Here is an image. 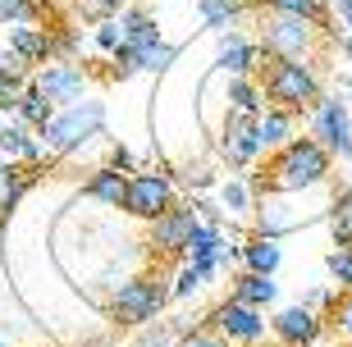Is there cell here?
Here are the masks:
<instances>
[{"label":"cell","instance_id":"cell-20","mask_svg":"<svg viewBox=\"0 0 352 347\" xmlns=\"http://www.w3.org/2000/svg\"><path fill=\"white\" fill-rule=\"evenodd\" d=\"M14 115H19V124H28V128L37 133L41 124L55 115V101H46V91H41L37 82H28V87L19 91V101H14Z\"/></svg>","mask_w":352,"mask_h":347},{"label":"cell","instance_id":"cell-21","mask_svg":"<svg viewBox=\"0 0 352 347\" xmlns=\"http://www.w3.org/2000/svg\"><path fill=\"white\" fill-rule=\"evenodd\" d=\"M256 137H261L265 151L284 146V142L293 137V115H288V110H279V105H265L261 115H256Z\"/></svg>","mask_w":352,"mask_h":347},{"label":"cell","instance_id":"cell-24","mask_svg":"<svg viewBox=\"0 0 352 347\" xmlns=\"http://www.w3.org/2000/svg\"><path fill=\"white\" fill-rule=\"evenodd\" d=\"M28 82H32V78H28V69H23V65H14L10 55H5V60H0V110H5V115L14 110L19 91H23Z\"/></svg>","mask_w":352,"mask_h":347},{"label":"cell","instance_id":"cell-18","mask_svg":"<svg viewBox=\"0 0 352 347\" xmlns=\"http://www.w3.org/2000/svg\"><path fill=\"white\" fill-rule=\"evenodd\" d=\"M238 256H243V265L256 274H274L279 270V260H284V251H279V238H265V233H256V238H248V243L238 247Z\"/></svg>","mask_w":352,"mask_h":347},{"label":"cell","instance_id":"cell-26","mask_svg":"<svg viewBox=\"0 0 352 347\" xmlns=\"http://www.w3.org/2000/svg\"><path fill=\"white\" fill-rule=\"evenodd\" d=\"M110 55H115V69H110V74H115L119 82L146 69V46H129V41H119V51H110Z\"/></svg>","mask_w":352,"mask_h":347},{"label":"cell","instance_id":"cell-8","mask_svg":"<svg viewBox=\"0 0 352 347\" xmlns=\"http://www.w3.org/2000/svg\"><path fill=\"white\" fill-rule=\"evenodd\" d=\"M192 229H197V201L192 206H183V201H174L170 210L160 219H151L146 224V243H151V251L156 256H188V243H192Z\"/></svg>","mask_w":352,"mask_h":347},{"label":"cell","instance_id":"cell-3","mask_svg":"<svg viewBox=\"0 0 352 347\" xmlns=\"http://www.w3.org/2000/svg\"><path fill=\"white\" fill-rule=\"evenodd\" d=\"M105 128V105L101 101H74L65 110H55L46 124H41V151L46 155H74L82 151V142H91Z\"/></svg>","mask_w":352,"mask_h":347},{"label":"cell","instance_id":"cell-22","mask_svg":"<svg viewBox=\"0 0 352 347\" xmlns=\"http://www.w3.org/2000/svg\"><path fill=\"white\" fill-rule=\"evenodd\" d=\"M119 32H124L129 46H156V41H165L160 27H156V19H151L146 10H124L119 14Z\"/></svg>","mask_w":352,"mask_h":347},{"label":"cell","instance_id":"cell-39","mask_svg":"<svg viewBox=\"0 0 352 347\" xmlns=\"http://www.w3.org/2000/svg\"><path fill=\"white\" fill-rule=\"evenodd\" d=\"M334 10H339L343 27H348V32H352V0H334Z\"/></svg>","mask_w":352,"mask_h":347},{"label":"cell","instance_id":"cell-9","mask_svg":"<svg viewBox=\"0 0 352 347\" xmlns=\"http://www.w3.org/2000/svg\"><path fill=\"white\" fill-rule=\"evenodd\" d=\"M206 324L224 338V343H238V347H256V343L265 338V311L243 306V302H234V297L210 311Z\"/></svg>","mask_w":352,"mask_h":347},{"label":"cell","instance_id":"cell-23","mask_svg":"<svg viewBox=\"0 0 352 347\" xmlns=\"http://www.w3.org/2000/svg\"><path fill=\"white\" fill-rule=\"evenodd\" d=\"M28 183H32L28 165H14V160L0 165V215H10V210L19 206V197L28 192Z\"/></svg>","mask_w":352,"mask_h":347},{"label":"cell","instance_id":"cell-33","mask_svg":"<svg viewBox=\"0 0 352 347\" xmlns=\"http://www.w3.org/2000/svg\"><path fill=\"white\" fill-rule=\"evenodd\" d=\"M78 32H51V60H74L78 55Z\"/></svg>","mask_w":352,"mask_h":347},{"label":"cell","instance_id":"cell-29","mask_svg":"<svg viewBox=\"0 0 352 347\" xmlns=\"http://www.w3.org/2000/svg\"><path fill=\"white\" fill-rule=\"evenodd\" d=\"M325 265H329V274H334V283H339L343 293H352V247H334Z\"/></svg>","mask_w":352,"mask_h":347},{"label":"cell","instance_id":"cell-34","mask_svg":"<svg viewBox=\"0 0 352 347\" xmlns=\"http://www.w3.org/2000/svg\"><path fill=\"white\" fill-rule=\"evenodd\" d=\"M119 41H124V32H119V19H105V23H96V46H101V51H119Z\"/></svg>","mask_w":352,"mask_h":347},{"label":"cell","instance_id":"cell-12","mask_svg":"<svg viewBox=\"0 0 352 347\" xmlns=\"http://www.w3.org/2000/svg\"><path fill=\"white\" fill-rule=\"evenodd\" d=\"M265 146H261V137H256V119H248V115H224V124H220V155L229 160V165H252L256 155H261Z\"/></svg>","mask_w":352,"mask_h":347},{"label":"cell","instance_id":"cell-25","mask_svg":"<svg viewBox=\"0 0 352 347\" xmlns=\"http://www.w3.org/2000/svg\"><path fill=\"white\" fill-rule=\"evenodd\" d=\"M261 10H279V14H298V19H311L316 27L329 23V10L325 0H256Z\"/></svg>","mask_w":352,"mask_h":347},{"label":"cell","instance_id":"cell-4","mask_svg":"<svg viewBox=\"0 0 352 347\" xmlns=\"http://www.w3.org/2000/svg\"><path fill=\"white\" fill-rule=\"evenodd\" d=\"M165 302H170V279H160V274H133L110 297V320L124 324V329H146V324L160 320Z\"/></svg>","mask_w":352,"mask_h":347},{"label":"cell","instance_id":"cell-11","mask_svg":"<svg viewBox=\"0 0 352 347\" xmlns=\"http://www.w3.org/2000/svg\"><path fill=\"white\" fill-rule=\"evenodd\" d=\"M265 60H270V55L261 51V41L243 37V32H224L220 46H215V69L229 74V78H256Z\"/></svg>","mask_w":352,"mask_h":347},{"label":"cell","instance_id":"cell-6","mask_svg":"<svg viewBox=\"0 0 352 347\" xmlns=\"http://www.w3.org/2000/svg\"><path fill=\"white\" fill-rule=\"evenodd\" d=\"M170 206H174V183H170V174H156V169L129 174V188H124V201H119V210H124L129 219L151 224V219H160Z\"/></svg>","mask_w":352,"mask_h":347},{"label":"cell","instance_id":"cell-13","mask_svg":"<svg viewBox=\"0 0 352 347\" xmlns=\"http://www.w3.org/2000/svg\"><path fill=\"white\" fill-rule=\"evenodd\" d=\"M270 334L279 338L284 347H307V343H316L320 338V311H311V306H284L279 315L270 320Z\"/></svg>","mask_w":352,"mask_h":347},{"label":"cell","instance_id":"cell-35","mask_svg":"<svg viewBox=\"0 0 352 347\" xmlns=\"http://www.w3.org/2000/svg\"><path fill=\"white\" fill-rule=\"evenodd\" d=\"M334 247H352V210L334 206Z\"/></svg>","mask_w":352,"mask_h":347},{"label":"cell","instance_id":"cell-14","mask_svg":"<svg viewBox=\"0 0 352 347\" xmlns=\"http://www.w3.org/2000/svg\"><path fill=\"white\" fill-rule=\"evenodd\" d=\"M10 60L14 65H51V32L46 27H32V23H23V27H14L10 32Z\"/></svg>","mask_w":352,"mask_h":347},{"label":"cell","instance_id":"cell-27","mask_svg":"<svg viewBox=\"0 0 352 347\" xmlns=\"http://www.w3.org/2000/svg\"><path fill=\"white\" fill-rule=\"evenodd\" d=\"M37 19H41L37 0H0V23L23 27V23H37Z\"/></svg>","mask_w":352,"mask_h":347},{"label":"cell","instance_id":"cell-7","mask_svg":"<svg viewBox=\"0 0 352 347\" xmlns=\"http://www.w3.org/2000/svg\"><path fill=\"white\" fill-rule=\"evenodd\" d=\"M311 137L325 146L334 160H352V115L339 96H320L311 105Z\"/></svg>","mask_w":352,"mask_h":347},{"label":"cell","instance_id":"cell-16","mask_svg":"<svg viewBox=\"0 0 352 347\" xmlns=\"http://www.w3.org/2000/svg\"><path fill=\"white\" fill-rule=\"evenodd\" d=\"M234 302H243V306H256V311H265L279 297V283H274V274H256V270H243L234 279Z\"/></svg>","mask_w":352,"mask_h":347},{"label":"cell","instance_id":"cell-42","mask_svg":"<svg viewBox=\"0 0 352 347\" xmlns=\"http://www.w3.org/2000/svg\"><path fill=\"white\" fill-rule=\"evenodd\" d=\"M0 165H5V151H0Z\"/></svg>","mask_w":352,"mask_h":347},{"label":"cell","instance_id":"cell-1","mask_svg":"<svg viewBox=\"0 0 352 347\" xmlns=\"http://www.w3.org/2000/svg\"><path fill=\"white\" fill-rule=\"evenodd\" d=\"M334 155L316 137H288L284 146H274L270 165H265V183L274 192H302V188H320L329 179Z\"/></svg>","mask_w":352,"mask_h":347},{"label":"cell","instance_id":"cell-31","mask_svg":"<svg viewBox=\"0 0 352 347\" xmlns=\"http://www.w3.org/2000/svg\"><path fill=\"white\" fill-rule=\"evenodd\" d=\"M220 201H224V210H229V215H243V210L252 206V192H248V183H224L220 188Z\"/></svg>","mask_w":352,"mask_h":347},{"label":"cell","instance_id":"cell-38","mask_svg":"<svg viewBox=\"0 0 352 347\" xmlns=\"http://www.w3.org/2000/svg\"><path fill=\"white\" fill-rule=\"evenodd\" d=\"M339 334H343V338H352V297L339 306Z\"/></svg>","mask_w":352,"mask_h":347},{"label":"cell","instance_id":"cell-40","mask_svg":"<svg viewBox=\"0 0 352 347\" xmlns=\"http://www.w3.org/2000/svg\"><path fill=\"white\" fill-rule=\"evenodd\" d=\"M119 5H124V0H101V10H119Z\"/></svg>","mask_w":352,"mask_h":347},{"label":"cell","instance_id":"cell-5","mask_svg":"<svg viewBox=\"0 0 352 347\" xmlns=\"http://www.w3.org/2000/svg\"><path fill=\"white\" fill-rule=\"evenodd\" d=\"M316 32L320 27L311 19H298V14H279V10H261V51L270 60H307L316 46Z\"/></svg>","mask_w":352,"mask_h":347},{"label":"cell","instance_id":"cell-32","mask_svg":"<svg viewBox=\"0 0 352 347\" xmlns=\"http://www.w3.org/2000/svg\"><path fill=\"white\" fill-rule=\"evenodd\" d=\"M174 46L170 41H156V46H146V74H165V69L174 65Z\"/></svg>","mask_w":352,"mask_h":347},{"label":"cell","instance_id":"cell-30","mask_svg":"<svg viewBox=\"0 0 352 347\" xmlns=\"http://www.w3.org/2000/svg\"><path fill=\"white\" fill-rule=\"evenodd\" d=\"M179 343H183V334L174 329V324H156V329L146 324L142 334H138V343H133V347H179Z\"/></svg>","mask_w":352,"mask_h":347},{"label":"cell","instance_id":"cell-15","mask_svg":"<svg viewBox=\"0 0 352 347\" xmlns=\"http://www.w3.org/2000/svg\"><path fill=\"white\" fill-rule=\"evenodd\" d=\"M124 188H129V174H124L119 165L91 169L87 183H82V192H87L91 201H101V206H119V201H124Z\"/></svg>","mask_w":352,"mask_h":347},{"label":"cell","instance_id":"cell-43","mask_svg":"<svg viewBox=\"0 0 352 347\" xmlns=\"http://www.w3.org/2000/svg\"><path fill=\"white\" fill-rule=\"evenodd\" d=\"M0 347H10V343H5V338H0Z\"/></svg>","mask_w":352,"mask_h":347},{"label":"cell","instance_id":"cell-17","mask_svg":"<svg viewBox=\"0 0 352 347\" xmlns=\"http://www.w3.org/2000/svg\"><path fill=\"white\" fill-rule=\"evenodd\" d=\"M0 151H5V160H14V165H37L41 142L32 137L28 124H5V128H0Z\"/></svg>","mask_w":352,"mask_h":347},{"label":"cell","instance_id":"cell-28","mask_svg":"<svg viewBox=\"0 0 352 347\" xmlns=\"http://www.w3.org/2000/svg\"><path fill=\"white\" fill-rule=\"evenodd\" d=\"M210 274L201 270V265H192V260H183L179 265V274H174V283H170V297H192L201 283H206Z\"/></svg>","mask_w":352,"mask_h":347},{"label":"cell","instance_id":"cell-36","mask_svg":"<svg viewBox=\"0 0 352 347\" xmlns=\"http://www.w3.org/2000/svg\"><path fill=\"white\" fill-rule=\"evenodd\" d=\"M179 347H234V343H224L215 329H197V334H183Z\"/></svg>","mask_w":352,"mask_h":347},{"label":"cell","instance_id":"cell-19","mask_svg":"<svg viewBox=\"0 0 352 347\" xmlns=\"http://www.w3.org/2000/svg\"><path fill=\"white\" fill-rule=\"evenodd\" d=\"M224 101H229V110H234V115L256 119V115L265 110V91H261V82H256V78H229Z\"/></svg>","mask_w":352,"mask_h":347},{"label":"cell","instance_id":"cell-2","mask_svg":"<svg viewBox=\"0 0 352 347\" xmlns=\"http://www.w3.org/2000/svg\"><path fill=\"white\" fill-rule=\"evenodd\" d=\"M261 91H265V105H279L288 115H298V110H311L320 101V78H316L311 60H265Z\"/></svg>","mask_w":352,"mask_h":347},{"label":"cell","instance_id":"cell-10","mask_svg":"<svg viewBox=\"0 0 352 347\" xmlns=\"http://www.w3.org/2000/svg\"><path fill=\"white\" fill-rule=\"evenodd\" d=\"M32 82L46 91V101L74 105V101H82V91H87L91 74L82 65H74V60H51V65H41V74L32 78Z\"/></svg>","mask_w":352,"mask_h":347},{"label":"cell","instance_id":"cell-37","mask_svg":"<svg viewBox=\"0 0 352 347\" xmlns=\"http://www.w3.org/2000/svg\"><path fill=\"white\" fill-rule=\"evenodd\" d=\"M302 306H311V311L329 306V288H316V293H307V297H302Z\"/></svg>","mask_w":352,"mask_h":347},{"label":"cell","instance_id":"cell-41","mask_svg":"<svg viewBox=\"0 0 352 347\" xmlns=\"http://www.w3.org/2000/svg\"><path fill=\"white\" fill-rule=\"evenodd\" d=\"M0 128H5V110H0Z\"/></svg>","mask_w":352,"mask_h":347}]
</instances>
